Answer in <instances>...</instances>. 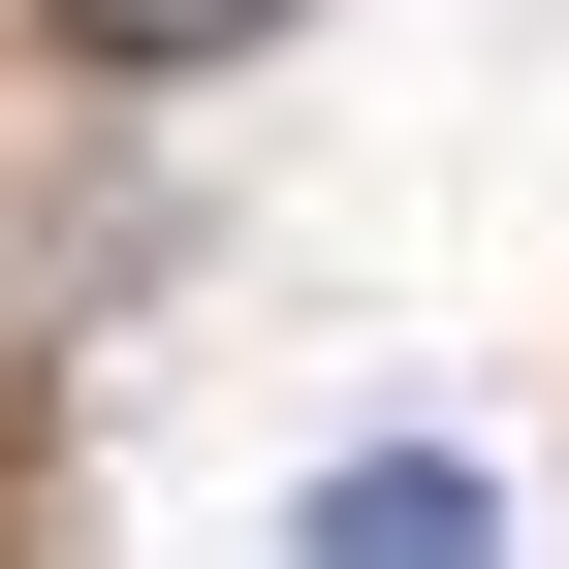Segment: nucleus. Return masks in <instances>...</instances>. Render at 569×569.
I'll return each instance as SVG.
<instances>
[{
  "label": "nucleus",
  "instance_id": "obj_2",
  "mask_svg": "<svg viewBox=\"0 0 569 569\" xmlns=\"http://www.w3.org/2000/svg\"><path fill=\"white\" fill-rule=\"evenodd\" d=\"M96 63H222V32H284V0H63Z\"/></svg>",
  "mask_w": 569,
  "mask_h": 569
},
{
  "label": "nucleus",
  "instance_id": "obj_1",
  "mask_svg": "<svg viewBox=\"0 0 569 569\" xmlns=\"http://www.w3.org/2000/svg\"><path fill=\"white\" fill-rule=\"evenodd\" d=\"M317 569H507L475 443H348V475H317Z\"/></svg>",
  "mask_w": 569,
  "mask_h": 569
}]
</instances>
